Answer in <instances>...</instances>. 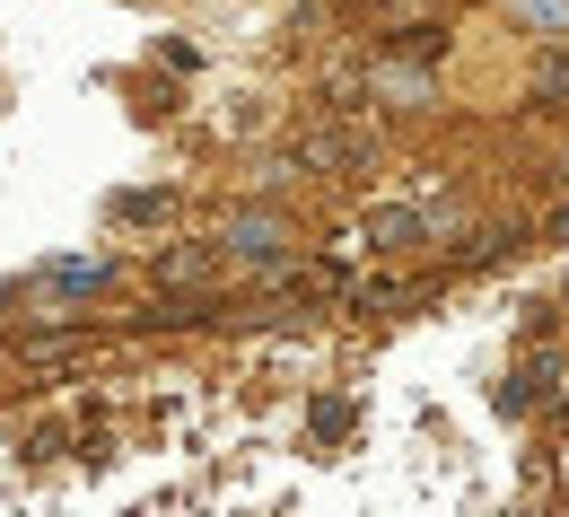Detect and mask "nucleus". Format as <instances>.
I'll return each mask as SVG.
<instances>
[{
  "label": "nucleus",
  "mask_w": 569,
  "mask_h": 517,
  "mask_svg": "<svg viewBox=\"0 0 569 517\" xmlns=\"http://www.w3.org/2000/svg\"><path fill=\"white\" fill-rule=\"evenodd\" d=\"M237 246H254V255H272V246H281V220H237Z\"/></svg>",
  "instance_id": "nucleus-2"
},
{
  "label": "nucleus",
  "mask_w": 569,
  "mask_h": 517,
  "mask_svg": "<svg viewBox=\"0 0 569 517\" xmlns=\"http://www.w3.org/2000/svg\"><path fill=\"white\" fill-rule=\"evenodd\" d=\"M561 237H569V211H561Z\"/></svg>",
  "instance_id": "nucleus-3"
},
{
  "label": "nucleus",
  "mask_w": 569,
  "mask_h": 517,
  "mask_svg": "<svg viewBox=\"0 0 569 517\" xmlns=\"http://www.w3.org/2000/svg\"><path fill=\"white\" fill-rule=\"evenodd\" d=\"M517 9V27H535V36H569V0H508Z\"/></svg>",
  "instance_id": "nucleus-1"
}]
</instances>
